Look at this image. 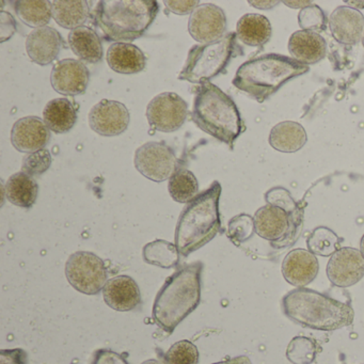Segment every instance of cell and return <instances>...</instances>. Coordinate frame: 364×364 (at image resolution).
Returning <instances> with one entry per match:
<instances>
[{
  "instance_id": "cell-1",
  "label": "cell",
  "mask_w": 364,
  "mask_h": 364,
  "mask_svg": "<svg viewBox=\"0 0 364 364\" xmlns=\"http://www.w3.org/2000/svg\"><path fill=\"white\" fill-rule=\"evenodd\" d=\"M203 264L195 262L174 272L164 283L153 304L152 317L166 333L176 327L199 306Z\"/></svg>"
},
{
  "instance_id": "cell-2",
  "label": "cell",
  "mask_w": 364,
  "mask_h": 364,
  "mask_svg": "<svg viewBox=\"0 0 364 364\" xmlns=\"http://www.w3.org/2000/svg\"><path fill=\"white\" fill-rule=\"evenodd\" d=\"M282 310L294 323L321 331L348 327L355 318L350 304L306 287L289 291L283 297Z\"/></svg>"
},
{
  "instance_id": "cell-3",
  "label": "cell",
  "mask_w": 364,
  "mask_h": 364,
  "mask_svg": "<svg viewBox=\"0 0 364 364\" xmlns=\"http://www.w3.org/2000/svg\"><path fill=\"white\" fill-rule=\"evenodd\" d=\"M220 196V183L215 181L206 191L187 203L181 213L174 242L183 257L199 250L221 231Z\"/></svg>"
},
{
  "instance_id": "cell-4",
  "label": "cell",
  "mask_w": 364,
  "mask_h": 364,
  "mask_svg": "<svg viewBox=\"0 0 364 364\" xmlns=\"http://www.w3.org/2000/svg\"><path fill=\"white\" fill-rule=\"evenodd\" d=\"M191 119L199 129L231 149L246 131L233 100L210 82L196 90Z\"/></svg>"
},
{
  "instance_id": "cell-5",
  "label": "cell",
  "mask_w": 364,
  "mask_h": 364,
  "mask_svg": "<svg viewBox=\"0 0 364 364\" xmlns=\"http://www.w3.org/2000/svg\"><path fill=\"white\" fill-rule=\"evenodd\" d=\"M308 71L309 65L289 57L263 55L242 63L236 72L233 85L259 103H263L287 82Z\"/></svg>"
},
{
  "instance_id": "cell-6",
  "label": "cell",
  "mask_w": 364,
  "mask_h": 364,
  "mask_svg": "<svg viewBox=\"0 0 364 364\" xmlns=\"http://www.w3.org/2000/svg\"><path fill=\"white\" fill-rule=\"evenodd\" d=\"M266 205L255 212V233L270 242L272 248L283 249L297 240L304 220V210L289 191L274 187L266 193Z\"/></svg>"
},
{
  "instance_id": "cell-7",
  "label": "cell",
  "mask_w": 364,
  "mask_h": 364,
  "mask_svg": "<svg viewBox=\"0 0 364 364\" xmlns=\"http://www.w3.org/2000/svg\"><path fill=\"white\" fill-rule=\"evenodd\" d=\"M159 9L154 0H103L97 4L95 22L112 41H135L150 28Z\"/></svg>"
},
{
  "instance_id": "cell-8",
  "label": "cell",
  "mask_w": 364,
  "mask_h": 364,
  "mask_svg": "<svg viewBox=\"0 0 364 364\" xmlns=\"http://www.w3.org/2000/svg\"><path fill=\"white\" fill-rule=\"evenodd\" d=\"M240 55L242 50L235 33H228L212 43L193 46L178 78L191 84H205L223 73L232 59Z\"/></svg>"
},
{
  "instance_id": "cell-9",
  "label": "cell",
  "mask_w": 364,
  "mask_h": 364,
  "mask_svg": "<svg viewBox=\"0 0 364 364\" xmlns=\"http://www.w3.org/2000/svg\"><path fill=\"white\" fill-rule=\"evenodd\" d=\"M65 276L70 284L85 295H97L108 282L103 259L88 251H77L69 257Z\"/></svg>"
},
{
  "instance_id": "cell-10",
  "label": "cell",
  "mask_w": 364,
  "mask_h": 364,
  "mask_svg": "<svg viewBox=\"0 0 364 364\" xmlns=\"http://www.w3.org/2000/svg\"><path fill=\"white\" fill-rule=\"evenodd\" d=\"M135 167L149 180L161 183L176 173L178 159L165 142L150 141L136 151Z\"/></svg>"
},
{
  "instance_id": "cell-11",
  "label": "cell",
  "mask_w": 364,
  "mask_h": 364,
  "mask_svg": "<svg viewBox=\"0 0 364 364\" xmlns=\"http://www.w3.org/2000/svg\"><path fill=\"white\" fill-rule=\"evenodd\" d=\"M188 116L186 102L173 92L155 97L146 107V119L155 131L171 133L182 127Z\"/></svg>"
},
{
  "instance_id": "cell-12",
  "label": "cell",
  "mask_w": 364,
  "mask_h": 364,
  "mask_svg": "<svg viewBox=\"0 0 364 364\" xmlns=\"http://www.w3.org/2000/svg\"><path fill=\"white\" fill-rule=\"evenodd\" d=\"M326 272L330 282L336 287H353L364 277L363 255L351 247L341 248L330 257Z\"/></svg>"
},
{
  "instance_id": "cell-13",
  "label": "cell",
  "mask_w": 364,
  "mask_h": 364,
  "mask_svg": "<svg viewBox=\"0 0 364 364\" xmlns=\"http://www.w3.org/2000/svg\"><path fill=\"white\" fill-rule=\"evenodd\" d=\"M227 31V18L225 11L213 4L200 5L188 22L191 37L202 44L212 43L223 38Z\"/></svg>"
},
{
  "instance_id": "cell-14",
  "label": "cell",
  "mask_w": 364,
  "mask_h": 364,
  "mask_svg": "<svg viewBox=\"0 0 364 364\" xmlns=\"http://www.w3.org/2000/svg\"><path fill=\"white\" fill-rule=\"evenodd\" d=\"M129 109L120 102L103 100L93 106L89 114V125L95 133L105 137L119 136L129 125Z\"/></svg>"
},
{
  "instance_id": "cell-15",
  "label": "cell",
  "mask_w": 364,
  "mask_h": 364,
  "mask_svg": "<svg viewBox=\"0 0 364 364\" xmlns=\"http://www.w3.org/2000/svg\"><path fill=\"white\" fill-rule=\"evenodd\" d=\"M90 82L88 68L75 59H63L53 68L50 82L56 92L63 95H84Z\"/></svg>"
},
{
  "instance_id": "cell-16",
  "label": "cell",
  "mask_w": 364,
  "mask_h": 364,
  "mask_svg": "<svg viewBox=\"0 0 364 364\" xmlns=\"http://www.w3.org/2000/svg\"><path fill=\"white\" fill-rule=\"evenodd\" d=\"M50 139V129L38 117H25L16 121L12 127L11 142L20 152L31 154L44 150Z\"/></svg>"
},
{
  "instance_id": "cell-17",
  "label": "cell",
  "mask_w": 364,
  "mask_h": 364,
  "mask_svg": "<svg viewBox=\"0 0 364 364\" xmlns=\"http://www.w3.org/2000/svg\"><path fill=\"white\" fill-rule=\"evenodd\" d=\"M25 46L31 61L46 67L56 60L63 48V40L56 29L46 26L31 31Z\"/></svg>"
},
{
  "instance_id": "cell-18",
  "label": "cell",
  "mask_w": 364,
  "mask_h": 364,
  "mask_svg": "<svg viewBox=\"0 0 364 364\" xmlns=\"http://www.w3.org/2000/svg\"><path fill=\"white\" fill-rule=\"evenodd\" d=\"M318 270L316 255L306 249L291 250L282 262L283 278L295 287L310 284L316 278Z\"/></svg>"
},
{
  "instance_id": "cell-19",
  "label": "cell",
  "mask_w": 364,
  "mask_h": 364,
  "mask_svg": "<svg viewBox=\"0 0 364 364\" xmlns=\"http://www.w3.org/2000/svg\"><path fill=\"white\" fill-rule=\"evenodd\" d=\"M329 28L332 37L343 46H355L361 40L364 16L353 8L342 6L330 14Z\"/></svg>"
},
{
  "instance_id": "cell-20",
  "label": "cell",
  "mask_w": 364,
  "mask_h": 364,
  "mask_svg": "<svg viewBox=\"0 0 364 364\" xmlns=\"http://www.w3.org/2000/svg\"><path fill=\"white\" fill-rule=\"evenodd\" d=\"M106 304L118 312L135 310L141 304V294L132 277L122 274L110 279L103 289Z\"/></svg>"
},
{
  "instance_id": "cell-21",
  "label": "cell",
  "mask_w": 364,
  "mask_h": 364,
  "mask_svg": "<svg viewBox=\"0 0 364 364\" xmlns=\"http://www.w3.org/2000/svg\"><path fill=\"white\" fill-rule=\"evenodd\" d=\"M289 52L293 59L302 65H315L325 58L327 43L319 33L298 31L289 38Z\"/></svg>"
},
{
  "instance_id": "cell-22",
  "label": "cell",
  "mask_w": 364,
  "mask_h": 364,
  "mask_svg": "<svg viewBox=\"0 0 364 364\" xmlns=\"http://www.w3.org/2000/svg\"><path fill=\"white\" fill-rule=\"evenodd\" d=\"M107 63L117 73L131 75L146 69V59L142 50L129 43H114L108 48Z\"/></svg>"
},
{
  "instance_id": "cell-23",
  "label": "cell",
  "mask_w": 364,
  "mask_h": 364,
  "mask_svg": "<svg viewBox=\"0 0 364 364\" xmlns=\"http://www.w3.org/2000/svg\"><path fill=\"white\" fill-rule=\"evenodd\" d=\"M308 136L306 129L299 123L284 121L278 123L270 131L268 141L276 151L282 153H295L304 148Z\"/></svg>"
},
{
  "instance_id": "cell-24",
  "label": "cell",
  "mask_w": 364,
  "mask_h": 364,
  "mask_svg": "<svg viewBox=\"0 0 364 364\" xmlns=\"http://www.w3.org/2000/svg\"><path fill=\"white\" fill-rule=\"evenodd\" d=\"M69 46L76 56L85 63H97L103 58L101 38L93 29L82 26L69 33Z\"/></svg>"
},
{
  "instance_id": "cell-25",
  "label": "cell",
  "mask_w": 364,
  "mask_h": 364,
  "mask_svg": "<svg viewBox=\"0 0 364 364\" xmlns=\"http://www.w3.org/2000/svg\"><path fill=\"white\" fill-rule=\"evenodd\" d=\"M43 121L54 133H69L77 121V112L69 99H54L44 108Z\"/></svg>"
},
{
  "instance_id": "cell-26",
  "label": "cell",
  "mask_w": 364,
  "mask_h": 364,
  "mask_svg": "<svg viewBox=\"0 0 364 364\" xmlns=\"http://www.w3.org/2000/svg\"><path fill=\"white\" fill-rule=\"evenodd\" d=\"M272 33L269 20L261 14H245L236 26L237 39L248 46H263L269 41Z\"/></svg>"
},
{
  "instance_id": "cell-27",
  "label": "cell",
  "mask_w": 364,
  "mask_h": 364,
  "mask_svg": "<svg viewBox=\"0 0 364 364\" xmlns=\"http://www.w3.org/2000/svg\"><path fill=\"white\" fill-rule=\"evenodd\" d=\"M52 14L57 24L74 31L89 20L90 6L85 0H55L52 3Z\"/></svg>"
},
{
  "instance_id": "cell-28",
  "label": "cell",
  "mask_w": 364,
  "mask_h": 364,
  "mask_svg": "<svg viewBox=\"0 0 364 364\" xmlns=\"http://www.w3.org/2000/svg\"><path fill=\"white\" fill-rule=\"evenodd\" d=\"M39 186L33 176L18 172L10 176L6 184L7 199L14 205L31 208L37 201Z\"/></svg>"
},
{
  "instance_id": "cell-29",
  "label": "cell",
  "mask_w": 364,
  "mask_h": 364,
  "mask_svg": "<svg viewBox=\"0 0 364 364\" xmlns=\"http://www.w3.org/2000/svg\"><path fill=\"white\" fill-rule=\"evenodd\" d=\"M18 18L29 27H46L52 18V3L46 0H20L14 3Z\"/></svg>"
},
{
  "instance_id": "cell-30",
  "label": "cell",
  "mask_w": 364,
  "mask_h": 364,
  "mask_svg": "<svg viewBox=\"0 0 364 364\" xmlns=\"http://www.w3.org/2000/svg\"><path fill=\"white\" fill-rule=\"evenodd\" d=\"M142 255L146 263L161 268L176 267L180 261V252L176 244L163 240H156L146 244L144 247Z\"/></svg>"
},
{
  "instance_id": "cell-31",
  "label": "cell",
  "mask_w": 364,
  "mask_h": 364,
  "mask_svg": "<svg viewBox=\"0 0 364 364\" xmlns=\"http://www.w3.org/2000/svg\"><path fill=\"white\" fill-rule=\"evenodd\" d=\"M170 196L178 203H189L197 197L199 184L193 172L186 169L176 170L168 185Z\"/></svg>"
},
{
  "instance_id": "cell-32",
  "label": "cell",
  "mask_w": 364,
  "mask_h": 364,
  "mask_svg": "<svg viewBox=\"0 0 364 364\" xmlns=\"http://www.w3.org/2000/svg\"><path fill=\"white\" fill-rule=\"evenodd\" d=\"M343 238L338 237L329 228L317 227L306 240L309 251L315 255L330 257L340 250Z\"/></svg>"
},
{
  "instance_id": "cell-33",
  "label": "cell",
  "mask_w": 364,
  "mask_h": 364,
  "mask_svg": "<svg viewBox=\"0 0 364 364\" xmlns=\"http://www.w3.org/2000/svg\"><path fill=\"white\" fill-rule=\"evenodd\" d=\"M321 350L318 342L306 336H296L287 348V358L293 364H312Z\"/></svg>"
},
{
  "instance_id": "cell-34",
  "label": "cell",
  "mask_w": 364,
  "mask_h": 364,
  "mask_svg": "<svg viewBox=\"0 0 364 364\" xmlns=\"http://www.w3.org/2000/svg\"><path fill=\"white\" fill-rule=\"evenodd\" d=\"M165 364H198L199 350L191 341L183 340L170 347L164 355Z\"/></svg>"
},
{
  "instance_id": "cell-35",
  "label": "cell",
  "mask_w": 364,
  "mask_h": 364,
  "mask_svg": "<svg viewBox=\"0 0 364 364\" xmlns=\"http://www.w3.org/2000/svg\"><path fill=\"white\" fill-rule=\"evenodd\" d=\"M255 232V218L249 215H237L229 221L228 237L236 246H240V244L252 237Z\"/></svg>"
},
{
  "instance_id": "cell-36",
  "label": "cell",
  "mask_w": 364,
  "mask_h": 364,
  "mask_svg": "<svg viewBox=\"0 0 364 364\" xmlns=\"http://www.w3.org/2000/svg\"><path fill=\"white\" fill-rule=\"evenodd\" d=\"M298 23L301 31H323L327 27V16L321 7L311 5L304 8L298 14Z\"/></svg>"
},
{
  "instance_id": "cell-37",
  "label": "cell",
  "mask_w": 364,
  "mask_h": 364,
  "mask_svg": "<svg viewBox=\"0 0 364 364\" xmlns=\"http://www.w3.org/2000/svg\"><path fill=\"white\" fill-rule=\"evenodd\" d=\"M52 155L46 149L26 155L23 159L22 172L31 176H41L52 165Z\"/></svg>"
},
{
  "instance_id": "cell-38",
  "label": "cell",
  "mask_w": 364,
  "mask_h": 364,
  "mask_svg": "<svg viewBox=\"0 0 364 364\" xmlns=\"http://www.w3.org/2000/svg\"><path fill=\"white\" fill-rule=\"evenodd\" d=\"M91 364H129L120 353L110 349H99L93 355Z\"/></svg>"
},
{
  "instance_id": "cell-39",
  "label": "cell",
  "mask_w": 364,
  "mask_h": 364,
  "mask_svg": "<svg viewBox=\"0 0 364 364\" xmlns=\"http://www.w3.org/2000/svg\"><path fill=\"white\" fill-rule=\"evenodd\" d=\"M0 364H27L26 351L21 348L0 351Z\"/></svg>"
},
{
  "instance_id": "cell-40",
  "label": "cell",
  "mask_w": 364,
  "mask_h": 364,
  "mask_svg": "<svg viewBox=\"0 0 364 364\" xmlns=\"http://www.w3.org/2000/svg\"><path fill=\"white\" fill-rule=\"evenodd\" d=\"M166 7L168 10L178 14V16H186V14H193L198 7H199V1L193 0V1H165Z\"/></svg>"
},
{
  "instance_id": "cell-41",
  "label": "cell",
  "mask_w": 364,
  "mask_h": 364,
  "mask_svg": "<svg viewBox=\"0 0 364 364\" xmlns=\"http://www.w3.org/2000/svg\"><path fill=\"white\" fill-rule=\"evenodd\" d=\"M0 22H1V24H0V26H1V42H5L9 40L16 33V21L9 14L1 12Z\"/></svg>"
},
{
  "instance_id": "cell-42",
  "label": "cell",
  "mask_w": 364,
  "mask_h": 364,
  "mask_svg": "<svg viewBox=\"0 0 364 364\" xmlns=\"http://www.w3.org/2000/svg\"><path fill=\"white\" fill-rule=\"evenodd\" d=\"M248 3L249 5L257 8V9L268 10L272 9V8L278 6L280 1H269V0H266V1H248Z\"/></svg>"
},
{
  "instance_id": "cell-43",
  "label": "cell",
  "mask_w": 364,
  "mask_h": 364,
  "mask_svg": "<svg viewBox=\"0 0 364 364\" xmlns=\"http://www.w3.org/2000/svg\"><path fill=\"white\" fill-rule=\"evenodd\" d=\"M214 364H252L251 360L246 355H240V357L232 358V359L225 360V361L217 362Z\"/></svg>"
},
{
  "instance_id": "cell-44",
  "label": "cell",
  "mask_w": 364,
  "mask_h": 364,
  "mask_svg": "<svg viewBox=\"0 0 364 364\" xmlns=\"http://www.w3.org/2000/svg\"><path fill=\"white\" fill-rule=\"evenodd\" d=\"M283 4L289 8H293V9H299V8H301V10L309 7V6L313 5L311 1H283Z\"/></svg>"
},
{
  "instance_id": "cell-45",
  "label": "cell",
  "mask_w": 364,
  "mask_h": 364,
  "mask_svg": "<svg viewBox=\"0 0 364 364\" xmlns=\"http://www.w3.org/2000/svg\"><path fill=\"white\" fill-rule=\"evenodd\" d=\"M346 5L349 6V8H353V9H364V1H345Z\"/></svg>"
},
{
  "instance_id": "cell-46",
  "label": "cell",
  "mask_w": 364,
  "mask_h": 364,
  "mask_svg": "<svg viewBox=\"0 0 364 364\" xmlns=\"http://www.w3.org/2000/svg\"><path fill=\"white\" fill-rule=\"evenodd\" d=\"M141 364H165L163 362L159 361V360L151 359L148 360V361H144V363Z\"/></svg>"
},
{
  "instance_id": "cell-47",
  "label": "cell",
  "mask_w": 364,
  "mask_h": 364,
  "mask_svg": "<svg viewBox=\"0 0 364 364\" xmlns=\"http://www.w3.org/2000/svg\"><path fill=\"white\" fill-rule=\"evenodd\" d=\"M360 251H361V253L364 257V235L362 236L361 242H360Z\"/></svg>"
},
{
  "instance_id": "cell-48",
  "label": "cell",
  "mask_w": 364,
  "mask_h": 364,
  "mask_svg": "<svg viewBox=\"0 0 364 364\" xmlns=\"http://www.w3.org/2000/svg\"><path fill=\"white\" fill-rule=\"evenodd\" d=\"M361 41H362V46H363V48H364V28H363V33H362Z\"/></svg>"
}]
</instances>
